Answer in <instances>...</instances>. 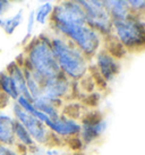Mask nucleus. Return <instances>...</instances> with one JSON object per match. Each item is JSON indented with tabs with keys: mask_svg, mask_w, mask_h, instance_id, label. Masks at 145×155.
Returning <instances> with one entry per match:
<instances>
[{
	"mask_svg": "<svg viewBox=\"0 0 145 155\" xmlns=\"http://www.w3.org/2000/svg\"><path fill=\"white\" fill-rule=\"evenodd\" d=\"M0 155H22L14 146L0 145Z\"/></svg>",
	"mask_w": 145,
	"mask_h": 155,
	"instance_id": "26",
	"label": "nucleus"
},
{
	"mask_svg": "<svg viewBox=\"0 0 145 155\" xmlns=\"http://www.w3.org/2000/svg\"><path fill=\"white\" fill-rule=\"evenodd\" d=\"M50 28L56 35H60L75 45L88 61L94 58L102 48L103 38L87 24L50 25Z\"/></svg>",
	"mask_w": 145,
	"mask_h": 155,
	"instance_id": "3",
	"label": "nucleus"
},
{
	"mask_svg": "<svg viewBox=\"0 0 145 155\" xmlns=\"http://www.w3.org/2000/svg\"><path fill=\"white\" fill-rule=\"evenodd\" d=\"M112 21H124L129 15V6L127 0H102Z\"/></svg>",
	"mask_w": 145,
	"mask_h": 155,
	"instance_id": "13",
	"label": "nucleus"
},
{
	"mask_svg": "<svg viewBox=\"0 0 145 155\" xmlns=\"http://www.w3.org/2000/svg\"><path fill=\"white\" fill-rule=\"evenodd\" d=\"M61 152L57 147H50L48 150H44V155H60Z\"/></svg>",
	"mask_w": 145,
	"mask_h": 155,
	"instance_id": "28",
	"label": "nucleus"
},
{
	"mask_svg": "<svg viewBox=\"0 0 145 155\" xmlns=\"http://www.w3.org/2000/svg\"><path fill=\"white\" fill-rule=\"evenodd\" d=\"M66 145L70 150H72L74 153L75 152H83L84 150V146L85 144L83 143L82 138L79 136H75V137H70V138H67L66 139Z\"/></svg>",
	"mask_w": 145,
	"mask_h": 155,
	"instance_id": "24",
	"label": "nucleus"
},
{
	"mask_svg": "<svg viewBox=\"0 0 145 155\" xmlns=\"http://www.w3.org/2000/svg\"><path fill=\"white\" fill-rule=\"evenodd\" d=\"M72 155H85V154H84V152H75V153H72Z\"/></svg>",
	"mask_w": 145,
	"mask_h": 155,
	"instance_id": "29",
	"label": "nucleus"
},
{
	"mask_svg": "<svg viewBox=\"0 0 145 155\" xmlns=\"http://www.w3.org/2000/svg\"><path fill=\"white\" fill-rule=\"evenodd\" d=\"M14 136H15V141L16 144L15 146L20 147L22 150H24L23 152V155L26 153V150L35 146V141L33 140V138L31 137V135L29 134V131L25 129L23 124L20 123L18 121L15 122V126H14Z\"/></svg>",
	"mask_w": 145,
	"mask_h": 155,
	"instance_id": "16",
	"label": "nucleus"
},
{
	"mask_svg": "<svg viewBox=\"0 0 145 155\" xmlns=\"http://www.w3.org/2000/svg\"><path fill=\"white\" fill-rule=\"evenodd\" d=\"M79 124H81L79 137L82 138L85 145H90L99 140L104 135L108 128V121L106 116L99 110H87L84 112V114L79 120Z\"/></svg>",
	"mask_w": 145,
	"mask_h": 155,
	"instance_id": "6",
	"label": "nucleus"
},
{
	"mask_svg": "<svg viewBox=\"0 0 145 155\" xmlns=\"http://www.w3.org/2000/svg\"><path fill=\"white\" fill-rule=\"evenodd\" d=\"M42 96L50 101H65L67 97L70 96L72 89V80L68 79L63 72L57 77L47 79L42 82Z\"/></svg>",
	"mask_w": 145,
	"mask_h": 155,
	"instance_id": "8",
	"label": "nucleus"
},
{
	"mask_svg": "<svg viewBox=\"0 0 145 155\" xmlns=\"http://www.w3.org/2000/svg\"><path fill=\"white\" fill-rule=\"evenodd\" d=\"M0 91L2 95H5V97L14 102H16V99L20 97L17 88L6 70L0 72Z\"/></svg>",
	"mask_w": 145,
	"mask_h": 155,
	"instance_id": "17",
	"label": "nucleus"
},
{
	"mask_svg": "<svg viewBox=\"0 0 145 155\" xmlns=\"http://www.w3.org/2000/svg\"><path fill=\"white\" fill-rule=\"evenodd\" d=\"M112 33L128 53L145 50V19L131 14L124 21H112Z\"/></svg>",
	"mask_w": 145,
	"mask_h": 155,
	"instance_id": "4",
	"label": "nucleus"
},
{
	"mask_svg": "<svg viewBox=\"0 0 145 155\" xmlns=\"http://www.w3.org/2000/svg\"><path fill=\"white\" fill-rule=\"evenodd\" d=\"M86 15V24L102 38L112 33V19L102 0H77Z\"/></svg>",
	"mask_w": 145,
	"mask_h": 155,
	"instance_id": "5",
	"label": "nucleus"
},
{
	"mask_svg": "<svg viewBox=\"0 0 145 155\" xmlns=\"http://www.w3.org/2000/svg\"><path fill=\"white\" fill-rule=\"evenodd\" d=\"M15 122L16 120L11 114L0 110V145L15 146Z\"/></svg>",
	"mask_w": 145,
	"mask_h": 155,
	"instance_id": "12",
	"label": "nucleus"
},
{
	"mask_svg": "<svg viewBox=\"0 0 145 155\" xmlns=\"http://www.w3.org/2000/svg\"><path fill=\"white\" fill-rule=\"evenodd\" d=\"M94 58H95L94 65L97 66V71L103 77V79L108 83L115 81V79L121 72L120 62L115 59L112 56H110L104 49L102 48L97 51Z\"/></svg>",
	"mask_w": 145,
	"mask_h": 155,
	"instance_id": "10",
	"label": "nucleus"
},
{
	"mask_svg": "<svg viewBox=\"0 0 145 155\" xmlns=\"http://www.w3.org/2000/svg\"><path fill=\"white\" fill-rule=\"evenodd\" d=\"M87 74L91 77V79L93 80V82L95 84L97 89H99V91L101 92V94H103V92H106L108 90L109 83L106 82V80L103 79V77L99 73V71H97V66L94 65V63H90L88 70H87Z\"/></svg>",
	"mask_w": 145,
	"mask_h": 155,
	"instance_id": "20",
	"label": "nucleus"
},
{
	"mask_svg": "<svg viewBox=\"0 0 145 155\" xmlns=\"http://www.w3.org/2000/svg\"><path fill=\"white\" fill-rule=\"evenodd\" d=\"M6 71L8 72L9 77L13 80V82L15 83L20 96H24L26 98H29V101H32L31 95H29V89H27V86H26V80H25V74H24L23 66L15 59V61L10 62L7 65Z\"/></svg>",
	"mask_w": 145,
	"mask_h": 155,
	"instance_id": "11",
	"label": "nucleus"
},
{
	"mask_svg": "<svg viewBox=\"0 0 145 155\" xmlns=\"http://www.w3.org/2000/svg\"><path fill=\"white\" fill-rule=\"evenodd\" d=\"M45 126L52 134L63 138V140H66L67 138H70V137L79 136L81 134L79 121L69 119L63 114H60L56 119H50Z\"/></svg>",
	"mask_w": 145,
	"mask_h": 155,
	"instance_id": "9",
	"label": "nucleus"
},
{
	"mask_svg": "<svg viewBox=\"0 0 145 155\" xmlns=\"http://www.w3.org/2000/svg\"><path fill=\"white\" fill-rule=\"evenodd\" d=\"M23 21H24V9L20 8L14 15L0 17V29H2V31L7 35H11L20 28Z\"/></svg>",
	"mask_w": 145,
	"mask_h": 155,
	"instance_id": "15",
	"label": "nucleus"
},
{
	"mask_svg": "<svg viewBox=\"0 0 145 155\" xmlns=\"http://www.w3.org/2000/svg\"><path fill=\"white\" fill-rule=\"evenodd\" d=\"M51 48L60 71L72 81H79L87 74L90 61L69 40L51 35Z\"/></svg>",
	"mask_w": 145,
	"mask_h": 155,
	"instance_id": "2",
	"label": "nucleus"
},
{
	"mask_svg": "<svg viewBox=\"0 0 145 155\" xmlns=\"http://www.w3.org/2000/svg\"><path fill=\"white\" fill-rule=\"evenodd\" d=\"M11 2L8 0H0V17L5 16V14H7L9 9L11 8Z\"/></svg>",
	"mask_w": 145,
	"mask_h": 155,
	"instance_id": "27",
	"label": "nucleus"
},
{
	"mask_svg": "<svg viewBox=\"0 0 145 155\" xmlns=\"http://www.w3.org/2000/svg\"><path fill=\"white\" fill-rule=\"evenodd\" d=\"M102 49H104L110 56H112L115 59L119 61V62L122 61L124 58H126L127 54H128L127 49L122 46V44L117 39V37L113 33L103 38Z\"/></svg>",
	"mask_w": 145,
	"mask_h": 155,
	"instance_id": "14",
	"label": "nucleus"
},
{
	"mask_svg": "<svg viewBox=\"0 0 145 155\" xmlns=\"http://www.w3.org/2000/svg\"><path fill=\"white\" fill-rule=\"evenodd\" d=\"M60 114L67 116L69 119H74V120L79 121L84 114V106L81 104V102L72 101V102H69L66 105H63Z\"/></svg>",
	"mask_w": 145,
	"mask_h": 155,
	"instance_id": "19",
	"label": "nucleus"
},
{
	"mask_svg": "<svg viewBox=\"0 0 145 155\" xmlns=\"http://www.w3.org/2000/svg\"><path fill=\"white\" fill-rule=\"evenodd\" d=\"M81 104L83 106L87 107L88 110H97V107L100 105L102 98V94L100 91H94L91 94H82Z\"/></svg>",
	"mask_w": 145,
	"mask_h": 155,
	"instance_id": "21",
	"label": "nucleus"
},
{
	"mask_svg": "<svg viewBox=\"0 0 145 155\" xmlns=\"http://www.w3.org/2000/svg\"><path fill=\"white\" fill-rule=\"evenodd\" d=\"M11 110H13L14 119L22 123L25 129L29 131V134L33 138L36 145H48L51 137V131L49 130L44 123L38 120L35 116L31 115L24 110H22L15 102Z\"/></svg>",
	"mask_w": 145,
	"mask_h": 155,
	"instance_id": "7",
	"label": "nucleus"
},
{
	"mask_svg": "<svg viewBox=\"0 0 145 155\" xmlns=\"http://www.w3.org/2000/svg\"><path fill=\"white\" fill-rule=\"evenodd\" d=\"M53 2L51 1H45L42 2L41 5L36 7V9H34V16H35V22L36 24L45 25L48 24V22L51 18V15L53 12Z\"/></svg>",
	"mask_w": 145,
	"mask_h": 155,
	"instance_id": "18",
	"label": "nucleus"
},
{
	"mask_svg": "<svg viewBox=\"0 0 145 155\" xmlns=\"http://www.w3.org/2000/svg\"><path fill=\"white\" fill-rule=\"evenodd\" d=\"M78 83H79V88H81L83 94H91V92L97 91V87H95L93 80L91 79V77L88 74H86L85 77H83L78 81Z\"/></svg>",
	"mask_w": 145,
	"mask_h": 155,
	"instance_id": "23",
	"label": "nucleus"
},
{
	"mask_svg": "<svg viewBox=\"0 0 145 155\" xmlns=\"http://www.w3.org/2000/svg\"><path fill=\"white\" fill-rule=\"evenodd\" d=\"M143 18H144V19H145V16H144V17H143Z\"/></svg>",
	"mask_w": 145,
	"mask_h": 155,
	"instance_id": "30",
	"label": "nucleus"
},
{
	"mask_svg": "<svg viewBox=\"0 0 145 155\" xmlns=\"http://www.w3.org/2000/svg\"><path fill=\"white\" fill-rule=\"evenodd\" d=\"M35 16H34V9L29 10V16H27V21H26V35L25 39H31L34 33V29H35Z\"/></svg>",
	"mask_w": 145,
	"mask_h": 155,
	"instance_id": "25",
	"label": "nucleus"
},
{
	"mask_svg": "<svg viewBox=\"0 0 145 155\" xmlns=\"http://www.w3.org/2000/svg\"><path fill=\"white\" fill-rule=\"evenodd\" d=\"M20 57L23 62H17L23 68L32 71L41 83L61 73L51 48V37L48 34L41 33L31 39Z\"/></svg>",
	"mask_w": 145,
	"mask_h": 155,
	"instance_id": "1",
	"label": "nucleus"
},
{
	"mask_svg": "<svg viewBox=\"0 0 145 155\" xmlns=\"http://www.w3.org/2000/svg\"><path fill=\"white\" fill-rule=\"evenodd\" d=\"M131 14L140 17L145 16V0H127Z\"/></svg>",
	"mask_w": 145,
	"mask_h": 155,
	"instance_id": "22",
	"label": "nucleus"
}]
</instances>
